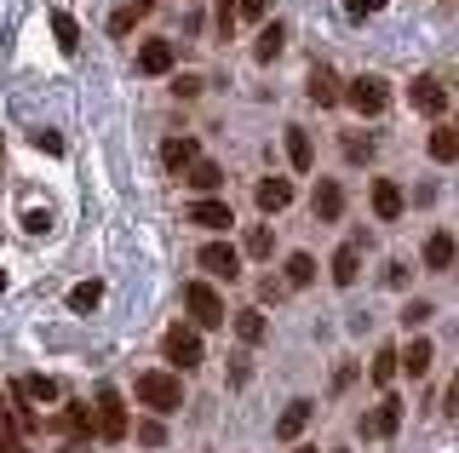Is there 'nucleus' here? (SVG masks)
<instances>
[{"instance_id":"1","label":"nucleus","mask_w":459,"mask_h":453,"mask_svg":"<svg viewBox=\"0 0 459 453\" xmlns=\"http://www.w3.org/2000/svg\"><path fill=\"white\" fill-rule=\"evenodd\" d=\"M138 402L150 407V414H178L184 407V379L167 373V367H143L138 373Z\"/></svg>"},{"instance_id":"2","label":"nucleus","mask_w":459,"mask_h":453,"mask_svg":"<svg viewBox=\"0 0 459 453\" xmlns=\"http://www.w3.org/2000/svg\"><path fill=\"white\" fill-rule=\"evenodd\" d=\"M126 431H133V424H126V396L115 385H104L98 402H92V436L98 442H126Z\"/></svg>"},{"instance_id":"3","label":"nucleus","mask_w":459,"mask_h":453,"mask_svg":"<svg viewBox=\"0 0 459 453\" xmlns=\"http://www.w3.org/2000/svg\"><path fill=\"white\" fill-rule=\"evenodd\" d=\"M184 310H190V328H224V299L212 281H184Z\"/></svg>"},{"instance_id":"4","label":"nucleus","mask_w":459,"mask_h":453,"mask_svg":"<svg viewBox=\"0 0 459 453\" xmlns=\"http://www.w3.org/2000/svg\"><path fill=\"white\" fill-rule=\"evenodd\" d=\"M161 356L178 367V373H195V367L207 362V345H201L195 328H184V321H178V328H167V338H161Z\"/></svg>"},{"instance_id":"5","label":"nucleus","mask_w":459,"mask_h":453,"mask_svg":"<svg viewBox=\"0 0 459 453\" xmlns=\"http://www.w3.org/2000/svg\"><path fill=\"white\" fill-rule=\"evenodd\" d=\"M344 104H351L362 121H373V115H385V104H391V87H385V75H356L351 87H344Z\"/></svg>"},{"instance_id":"6","label":"nucleus","mask_w":459,"mask_h":453,"mask_svg":"<svg viewBox=\"0 0 459 453\" xmlns=\"http://www.w3.org/2000/svg\"><path fill=\"white\" fill-rule=\"evenodd\" d=\"M408 109H420V115L442 121V115H448V81H437V75H413V81H408Z\"/></svg>"},{"instance_id":"7","label":"nucleus","mask_w":459,"mask_h":453,"mask_svg":"<svg viewBox=\"0 0 459 453\" xmlns=\"http://www.w3.org/2000/svg\"><path fill=\"white\" fill-rule=\"evenodd\" d=\"M362 247H368V230H351V242L327 259V276H333L339 287H356V281H362Z\"/></svg>"},{"instance_id":"8","label":"nucleus","mask_w":459,"mask_h":453,"mask_svg":"<svg viewBox=\"0 0 459 453\" xmlns=\"http://www.w3.org/2000/svg\"><path fill=\"white\" fill-rule=\"evenodd\" d=\"M195 264H201L212 281H236V276H241V252L230 247V242H207V247L195 252Z\"/></svg>"},{"instance_id":"9","label":"nucleus","mask_w":459,"mask_h":453,"mask_svg":"<svg viewBox=\"0 0 459 453\" xmlns=\"http://www.w3.org/2000/svg\"><path fill=\"white\" fill-rule=\"evenodd\" d=\"M373 218L379 224H396L402 218V207H408V195H402V184H391V178H373Z\"/></svg>"},{"instance_id":"10","label":"nucleus","mask_w":459,"mask_h":453,"mask_svg":"<svg viewBox=\"0 0 459 453\" xmlns=\"http://www.w3.org/2000/svg\"><path fill=\"white\" fill-rule=\"evenodd\" d=\"M230 218L236 212H230L224 195H195L190 201V224H201V230H230Z\"/></svg>"},{"instance_id":"11","label":"nucleus","mask_w":459,"mask_h":453,"mask_svg":"<svg viewBox=\"0 0 459 453\" xmlns=\"http://www.w3.org/2000/svg\"><path fill=\"white\" fill-rule=\"evenodd\" d=\"M253 201H258V212H287L293 207V178H258V190H253Z\"/></svg>"},{"instance_id":"12","label":"nucleus","mask_w":459,"mask_h":453,"mask_svg":"<svg viewBox=\"0 0 459 453\" xmlns=\"http://www.w3.org/2000/svg\"><path fill=\"white\" fill-rule=\"evenodd\" d=\"M316 419V402L310 396H299V402H287L281 407V419H276V442H299V431Z\"/></svg>"},{"instance_id":"13","label":"nucleus","mask_w":459,"mask_h":453,"mask_svg":"<svg viewBox=\"0 0 459 453\" xmlns=\"http://www.w3.org/2000/svg\"><path fill=\"white\" fill-rule=\"evenodd\" d=\"M396 424H402V402L396 396H385L379 407L362 419V436H373V442H385V436H396Z\"/></svg>"},{"instance_id":"14","label":"nucleus","mask_w":459,"mask_h":453,"mask_svg":"<svg viewBox=\"0 0 459 453\" xmlns=\"http://www.w3.org/2000/svg\"><path fill=\"white\" fill-rule=\"evenodd\" d=\"M172 64H178V47H172V40H143V47H138V69H143V75H172Z\"/></svg>"},{"instance_id":"15","label":"nucleus","mask_w":459,"mask_h":453,"mask_svg":"<svg viewBox=\"0 0 459 453\" xmlns=\"http://www.w3.org/2000/svg\"><path fill=\"white\" fill-rule=\"evenodd\" d=\"M430 362H437V345H430V338H408V345L396 350V367H402V373H413V379H425Z\"/></svg>"},{"instance_id":"16","label":"nucleus","mask_w":459,"mask_h":453,"mask_svg":"<svg viewBox=\"0 0 459 453\" xmlns=\"http://www.w3.org/2000/svg\"><path fill=\"white\" fill-rule=\"evenodd\" d=\"M305 92H310V104H322V109H333L339 98H344V87H339V75H333V69H327V64H316V69H310Z\"/></svg>"},{"instance_id":"17","label":"nucleus","mask_w":459,"mask_h":453,"mask_svg":"<svg viewBox=\"0 0 459 453\" xmlns=\"http://www.w3.org/2000/svg\"><path fill=\"white\" fill-rule=\"evenodd\" d=\"M201 161V144H195V138H167V144H161V167H167V173H190V167Z\"/></svg>"},{"instance_id":"18","label":"nucleus","mask_w":459,"mask_h":453,"mask_svg":"<svg viewBox=\"0 0 459 453\" xmlns=\"http://www.w3.org/2000/svg\"><path fill=\"white\" fill-rule=\"evenodd\" d=\"M12 390H18V396H29V402H64V390H57V379H47V373H18V379H12Z\"/></svg>"},{"instance_id":"19","label":"nucleus","mask_w":459,"mask_h":453,"mask_svg":"<svg viewBox=\"0 0 459 453\" xmlns=\"http://www.w3.org/2000/svg\"><path fill=\"white\" fill-rule=\"evenodd\" d=\"M281 144H287V161H293V173H310V167H316V144H310L305 126H287Z\"/></svg>"},{"instance_id":"20","label":"nucleus","mask_w":459,"mask_h":453,"mask_svg":"<svg viewBox=\"0 0 459 453\" xmlns=\"http://www.w3.org/2000/svg\"><path fill=\"white\" fill-rule=\"evenodd\" d=\"M310 212H316L322 224H333L339 212H344V184H333V178H327V184H316V195H310Z\"/></svg>"},{"instance_id":"21","label":"nucleus","mask_w":459,"mask_h":453,"mask_svg":"<svg viewBox=\"0 0 459 453\" xmlns=\"http://www.w3.org/2000/svg\"><path fill=\"white\" fill-rule=\"evenodd\" d=\"M454 235L448 230H430L425 235V270H454Z\"/></svg>"},{"instance_id":"22","label":"nucleus","mask_w":459,"mask_h":453,"mask_svg":"<svg viewBox=\"0 0 459 453\" xmlns=\"http://www.w3.org/2000/svg\"><path fill=\"white\" fill-rule=\"evenodd\" d=\"M184 184H190L195 195H219V184H224V167H219V161H207V155H201V161L190 167V173H184Z\"/></svg>"},{"instance_id":"23","label":"nucleus","mask_w":459,"mask_h":453,"mask_svg":"<svg viewBox=\"0 0 459 453\" xmlns=\"http://www.w3.org/2000/svg\"><path fill=\"white\" fill-rule=\"evenodd\" d=\"M281 47H287V23H264V30H258V40H253V58H258V64H276Z\"/></svg>"},{"instance_id":"24","label":"nucleus","mask_w":459,"mask_h":453,"mask_svg":"<svg viewBox=\"0 0 459 453\" xmlns=\"http://www.w3.org/2000/svg\"><path fill=\"white\" fill-rule=\"evenodd\" d=\"M236 252H247V259H276V230H270V224H253Z\"/></svg>"},{"instance_id":"25","label":"nucleus","mask_w":459,"mask_h":453,"mask_svg":"<svg viewBox=\"0 0 459 453\" xmlns=\"http://www.w3.org/2000/svg\"><path fill=\"white\" fill-rule=\"evenodd\" d=\"M310 281H316V259H310V252H287L281 287H310Z\"/></svg>"},{"instance_id":"26","label":"nucleus","mask_w":459,"mask_h":453,"mask_svg":"<svg viewBox=\"0 0 459 453\" xmlns=\"http://www.w3.org/2000/svg\"><path fill=\"white\" fill-rule=\"evenodd\" d=\"M236 338H241V345H264V338H270V316H264V310H241V316H236Z\"/></svg>"},{"instance_id":"27","label":"nucleus","mask_w":459,"mask_h":453,"mask_svg":"<svg viewBox=\"0 0 459 453\" xmlns=\"http://www.w3.org/2000/svg\"><path fill=\"white\" fill-rule=\"evenodd\" d=\"M52 35H57V52H64V58L81 52V23L69 18V12H52Z\"/></svg>"},{"instance_id":"28","label":"nucleus","mask_w":459,"mask_h":453,"mask_svg":"<svg viewBox=\"0 0 459 453\" xmlns=\"http://www.w3.org/2000/svg\"><path fill=\"white\" fill-rule=\"evenodd\" d=\"M98 304H104V281H75V287H69V310H75V316H92Z\"/></svg>"},{"instance_id":"29","label":"nucleus","mask_w":459,"mask_h":453,"mask_svg":"<svg viewBox=\"0 0 459 453\" xmlns=\"http://www.w3.org/2000/svg\"><path fill=\"white\" fill-rule=\"evenodd\" d=\"M430 161H437V167L459 161V132H454V126H437V132H430Z\"/></svg>"},{"instance_id":"30","label":"nucleus","mask_w":459,"mask_h":453,"mask_svg":"<svg viewBox=\"0 0 459 453\" xmlns=\"http://www.w3.org/2000/svg\"><path fill=\"white\" fill-rule=\"evenodd\" d=\"M368 379H373V385H379V390L391 385V379H396V350H379V356L368 362Z\"/></svg>"},{"instance_id":"31","label":"nucleus","mask_w":459,"mask_h":453,"mask_svg":"<svg viewBox=\"0 0 459 453\" xmlns=\"http://www.w3.org/2000/svg\"><path fill=\"white\" fill-rule=\"evenodd\" d=\"M430 316H437V304H430V299H408V304H402V328H408V333L425 328Z\"/></svg>"},{"instance_id":"32","label":"nucleus","mask_w":459,"mask_h":453,"mask_svg":"<svg viewBox=\"0 0 459 453\" xmlns=\"http://www.w3.org/2000/svg\"><path fill=\"white\" fill-rule=\"evenodd\" d=\"M344 161H351V167H368V161H373V138L344 132Z\"/></svg>"},{"instance_id":"33","label":"nucleus","mask_w":459,"mask_h":453,"mask_svg":"<svg viewBox=\"0 0 459 453\" xmlns=\"http://www.w3.org/2000/svg\"><path fill=\"white\" fill-rule=\"evenodd\" d=\"M23 230H29V235L52 230V207H29V212H23Z\"/></svg>"},{"instance_id":"34","label":"nucleus","mask_w":459,"mask_h":453,"mask_svg":"<svg viewBox=\"0 0 459 453\" xmlns=\"http://www.w3.org/2000/svg\"><path fill=\"white\" fill-rule=\"evenodd\" d=\"M29 144H35V150H47V155H64V138L47 132V126H35V132H29Z\"/></svg>"},{"instance_id":"35","label":"nucleus","mask_w":459,"mask_h":453,"mask_svg":"<svg viewBox=\"0 0 459 453\" xmlns=\"http://www.w3.org/2000/svg\"><path fill=\"white\" fill-rule=\"evenodd\" d=\"M133 30H138V12H133V6H121V12L109 18V35H133Z\"/></svg>"},{"instance_id":"36","label":"nucleus","mask_w":459,"mask_h":453,"mask_svg":"<svg viewBox=\"0 0 459 453\" xmlns=\"http://www.w3.org/2000/svg\"><path fill=\"white\" fill-rule=\"evenodd\" d=\"M264 12H270V0H236V18H247V23H264Z\"/></svg>"},{"instance_id":"37","label":"nucleus","mask_w":459,"mask_h":453,"mask_svg":"<svg viewBox=\"0 0 459 453\" xmlns=\"http://www.w3.org/2000/svg\"><path fill=\"white\" fill-rule=\"evenodd\" d=\"M138 442H143V448H161V442H167V431H161L155 419H143V424H138Z\"/></svg>"},{"instance_id":"38","label":"nucleus","mask_w":459,"mask_h":453,"mask_svg":"<svg viewBox=\"0 0 459 453\" xmlns=\"http://www.w3.org/2000/svg\"><path fill=\"white\" fill-rule=\"evenodd\" d=\"M219 6V35L230 40V30H236V0H212Z\"/></svg>"},{"instance_id":"39","label":"nucleus","mask_w":459,"mask_h":453,"mask_svg":"<svg viewBox=\"0 0 459 453\" xmlns=\"http://www.w3.org/2000/svg\"><path fill=\"white\" fill-rule=\"evenodd\" d=\"M351 385H356V362H339V367H333V396L351 390Z\"/></svg>"},{"instance_id":"40","label":"nucleus","mask_w":459,"mask_h":453,"mask_svg":"<svg viewBox=\"0 0 459 453\" xmlns=\"http://www.w3.org/2000/svg\"><path fill=\"white\" fill-rule=\"evenodd\" d=\"M344 12L351 18H373V12H385V0H344Z\"/></svg>"},{"instance_id":"41","label":"nucleus","mask_w":459,"mask_h":453,"mask_svg":"<svg viewBox=\"0 0 459 453\" xmlns=\"http://www.w3.org/2000/svg\"><path fill=\"white\" fill-rule=\"evenodd\" d=\"M247 379H253V362H247V356H236V362H230V385L241 390V385H247Z\"/></svg>"},{"instance_id":"42","label":"nucleus","mask_w":459,"mask_h":453,"mask_svg":"<svg viewBox=\"0 0 459 453\" xmlns=\"http://www.w3.org/2000/svg\"><path fill=\"white\" fill-rule=\"evenodd\" d=\"M195 92H201L195 75H178V81H172V98H195Z\"/></svg>"},{"instance_id":"43","label":"nucleus","mask_w":459,"mask_h":453,"mask_svg":"<svg viewBox=\"0 0 459 453\" xmlns=\"http://www.w3.org/2000/svg\"><path fill=\"white\" fill-rule=\"evenodd\" d=\"M92 442H98V436H69V442L57 448V453H92Z\"/></svg>"},{"instance_id":"44","label":"nucleus","mask_w":459,"mask_h":453,"mask_svg":"<svg viewBox=\"0 0 459 453\" xmlns=\"http://www.w3.org/2000/svg\"><path fill=\"white\" fill-rule=\"evenodd\" d=\"M155 6V0H133V12H150Z\"/></svg>"},{"instance_id":"45","label":"nucleus","mask_w":459,"mask_h":453,"mask_svg":"<svg viewBox=\"0 0 459 453\" xmlns=\"http://www.w3.org/2000/svg\"><path fill=\"white\" fill-rule=\"evenodd\" d=\"M0 293H6V270H0Z\"/></svg>"},{"instance_id":"46","label":"nucleus","mask_w":459,"mask_h":453,"mask_svg":"<svg viewBox=\"0 0 459 453\" xmlns=\"http://www.w3.org/2000/svg\"><path fill=\"white\" fill-rule=\"evenodd\" d=\"M293 453H316V448H293Z\"/></svg>"},{"instance_id":"47","label":"nucleus","mask_w":459,"mask_h":453,"mask_svg":"<svg viewBox=\"0 0 459 453\" xmlns=\"http://www.w3.org/2000/svg\"><path fill=\"white\" fill-rule=\"evenodd\" d=\"M339 453H344V448H339Z\"/></svg>"}]
</instances>
